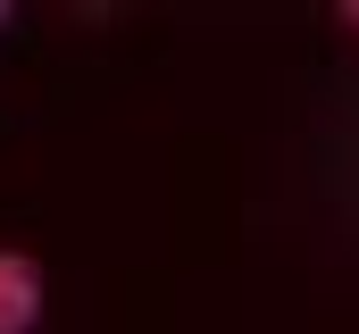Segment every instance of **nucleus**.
Masks as SVG:
<instances>
[{"mask_svg":"<svg viewBox=\"0 0 359 334\" xmlns=\"http://www.w3.org/2000/svg\"><path fill=\"white\" fill-rule=\"evenodd\" d=\"M0 25H8V0H0Z\"/></svg>","mask_w":359,"mask_h":334,"instance_id":"7ed1b4c3","label":"nucleus"},{"mask_svg":"<svg viewBox=\"0 0 359 334\" xmlns=\"http://www.w3.org/2000/svg\"><path fill=\"white\" fill-rule=\"evenodd\" d=\"M343 25H351V34H359V0H351V8H343Z\"/></svg>","mask_w":359,"mask_h":334,"instance_id":"f03ea898","label":"nucleus"},{"mask_svg":"<svg viewBox=\"0 0 359 334\" xmlns=\"http://www.w3.org/2000/svg\"><path fill=\"white\" fill-rule=\"evenodd\" d=\"M34 309H42V267L17 259V250H0V334H25Z\"/></svg>","mask_w":359,"mask_h":334,"instance_id":"f257e3e1","label":"nucleus"}]
</instances>
